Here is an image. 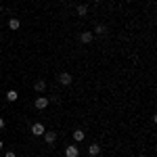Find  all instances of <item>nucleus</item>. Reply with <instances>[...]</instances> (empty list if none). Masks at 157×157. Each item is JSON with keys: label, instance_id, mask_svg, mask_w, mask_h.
<instances>
[{"label": "nucleus", "instance_id": "ddd939ff", "mask_svg": "<svg viewBox=\"0 0 157 157\" xmlns=\"http://www.w3.org/2000/svg\"><path fill=\"white\" fill-rule=\"evenodd\" d=\"M6 98H9L11 103H15V101L19 98V94H17V90H9V92H6Z\"/></svg>", "mask_w": 157, "mask_h": 157}, {"label": "nucleus", "instance_id": "0eeeda50", "mask_svg": "<svg viewBox=\"0 0 157 157\" xmlns=\"http://www.w3.org/2000/svg\"><path fill=\"white\" fill-rule=\"evenodd\" d=\"M98 153H101V145H97V143H92V145L88 147V155H92V157H97Z\"/></svg>", "mask_w": 157, "mask_h": 157}, {"label": "nucleus", "instance_id": "a211bd4d", "mask_svg": "<svg viewBox=\"0 0 157 157\" xmlns=\"http://www.w3.org/2000/svg\"><path fill=\"white\" fill-rule=\"evenodd\" d=\"M94 2H97V4H98V2H101V0H94Z\"/></svg>", "mask_w": 157, "mask_h": 157}, {"label": "nucleus", "instance_id": "9d476101", "mask_svg": "<svg viewBox=\"0 0 157 157\" xmlns=\"http://www.w3.org/2000/svg\"><path fill=\"white\" fill-rule=\"evenodd\" d=\"M92 34H98V36H103V34H107V25L98 23L97 27H94V32H92Z\"/></svg>", "mask_w": 157, "mask_h": 157}, {"label": "nucleus", "instance_id": "39448f33", "mask_svg": "<svg viewBox=\"0 0 157 157\" xmlns=\"http://www.w3.org/2000/svg\"><path fill=\"white\" fill-rule=\"evenodd\" d=\"M42 136H44V143H46V145H52V143L57 140V132H50V130H46Z\"/></svg>", "mask_w": 157, "mask_h": 157}, {"label": "nucleus", "instance_id": "f257e3e1", "mask_svg": "<svg viewBox=\"0 0 157 157\" xmlns=\"http://www.w3.org/2000/svg\"><path fill=\"white\" fill-rule=\"evenodd\" d=\"M48 103H50V101H48L46 97H38V98H36V103H34V107L42 111V109H46V107H48Z\"/></svg>", "mask_w": 157, "mask_h": 157}, {"label": "nucleus", "instance_id": "f8f14e48", "mask_svg": "<svg viewBox=\"0 0 157 157\" xmlns=\"http://www.w3.org/2000/svg\"><path fill=\"white\" fill-rule=\"evenodd\" d=\"M9 27H11V29H19V27H21L19 19H15V17H13V19H9Z\"/></svg>", "mask_w": 157, "mask_h": 157}, {"label": "nucleus", "instance_id": "dca6fc26", "mask_svg": "<svg viewBox=\"0 0 157 157\" xmlns=\"http://www.w3.org/2000/svg\"><path fill=\"white\" fill-rule=\"evenodd\" d=\"M0 151H2V140H0Z\"/></svg>", "mask_w": 157, "mask_h": 157}, {"label": "nucleus", "instance_id": "2eb2a0df", "mask_svg": "<svg viewBox=\"0 0 157 157\" xmlns=\"http://www.w3.org/2000/svg\"><path fill=\"white\" fill-rule=\"evenodd\" d=\"M2 128H4V120L0 117V130H2Z\"/></svg>", "mask_w": 157, "mask_h": 157}, {"label": "nucleus", "instance_id": "1a4fd4ad", "mask_svg": "<svg viewBox=\"0 0 157 157\" xmlns=\"http://www.w3.org/2000/svg\"><path fill=\"white\" fill-rule=\"evenodd\" d=\"M34 90H36V92H44V90H46V82H44V80H38L36 84H34Z\"/></svg>", "mask_w": 157, "mask_h": 157}, {"label": "nucleus", "instance_id": "4468645a", "mask_svg": "<svg viewBox=\"0 0 157 157\" xmlns=\"http://www.w3.org/2000/svg\"><path fill=\"white\" fill-rule=\"evenodd\" d=\"M4 157H17V155H15V151H6V155H4Z\"/></svg>", "mask_w": 157, "mask_h": 157}, {"label": "nucleus", "instance_id": "7ed1b4c3", "mask_svg": "<svg viewBox=\"0 0 157 157\" xmlns=\"http://www.w3.org/2000/svg\"><path fill=\"white\" fill-rule=\"evenodd\" d=\"M71 80H73V78H71V73H67V71L59 73V82H61L63 86H69V84H71Z\"/></svg>", "mask_w": 157, "mask_h": 157}, {"label": "nucleus", "instance_id": "f03ea898", "mask_svg": "<svg viewBox=\"0 0 157 157\" xmlns=\"http://www.w3.org/2000/svg\"><path fill=\"white\" fill-rule=\"evenodd\" d=\"M44 132H46V130H44V124H40V121H36V124L32 126V134H34V136H42Z\"/></svg>", "mask_w": 157, "mask_h": 157}, {"label": "nucleus", "instance_id": "9b49d317", "mask_svg": "<svg viewBox=\"0 0 157 157\" xmlns=\"http://www.w3.org/2000/svg\"><path fill=\"white\" fill-rule=\"evenodd\" d=\"M78 15H80V17H86V15H88V6H86V4H78Z\"/></svg>", "mask_w": 157, "mask_h": 157}, {"label": "nucleus", "instance_id": "20e7f679", "mask_svg": "<svg viewBox=\"0 0 157 157\" xmlns=\"http://www.w3.org/2000/svg\"><path fill=\"white\" fill-rule=\"evenodd\" d=\"M92 38H94L92 32H82V34H80V42H82V44H90Z\"/></svg>", "mask_w": 157, "mask_h": 157}, {"label": "nucleus", "instance_id": "6ab92c4d", "mask_svg": "<svg viewBox=\"0 0 157 157\" xmlns=\"http://www.w3.org/2000/svg\"><path fill=\"white\" fill-rule=\"evenodd\" d=\"M121 2H126V0H121Z\"/></svg>", "mask_w": 157, "mask_h": 157}, {"label": "nucleus", "instance_id": "423d86ee", "mask_svg": "<svg viewBox=\"0 0 157 157\" xmlns=\"http://www.w3.org/2000/svg\"><path fill=\"white\" fill-rule=\"evenodd\" d=\"M65 155H67V157H78V155H80V149H78L75 145L67 147V149H65Z\"/></svg>", "mask_w": 157, "mask_h": 157}, {"label": "nucleus", "instance_id": "f3484780", "mask_svg": "<svg viewBox=\"0 0 157 157\" xmlns=\"http://www.w3.org/2000/svg\"><path fill=\"white\" fill-rule=\"evenodd\" d=\"M0 13H2V4H0Z\"/></svg>", "mask_w": 157, "mask_h": 157}, {"label": "nucleus", "instance_id": "aec40b11", "mask_svg": "<svg viewBox=\"0 0 157 157\" xmlns=\"http://www.w3.org/2000/svg\"><path fill=\"white\" fill-rule=\"evenodd\" d=\"M40 157H44V155H40Z\"/></svg>", "mask_w": 157, "mask_h": 157}, {"label": "nucleus", "instance_id": "6e6552de", "mask_svg": "<svg viewBox=\"0 0 157 157\" xmlns=\"http://www.w3.org/2000/svg\"><path fill=\"white\" fill-rule=\"evenodd\" d=\"M84 138H86L84 130H73V140H75V143H82Z\"/></svg>", "mask_w": 157, "mask_h": 157}]
</instances>
